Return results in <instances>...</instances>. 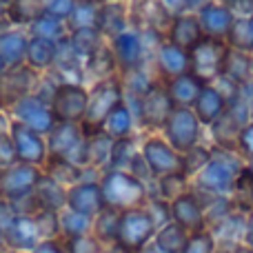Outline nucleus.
<instances>
[{
    "mask_svg": "<svg viewBox=\"0 0 253 253\" xmlns=\"http://www.w3.org/2000/svg\"><path fill=\"white\" fill-rule=\"evenodd\" d=\"M209 162L191 178V187L205 196H233L242 173L247 169V160L236 151L220 147H211Z\"/></svg>",
    "mask_w": 253,
    "mask_h": 253,
    "instance_id": "f257e3e1",
    "label": "nucleus"
},
{
    "mask_svg": "<svg viewBox=\"0 0 253 253\" xmlns=\"http://www.w3.org/2000/svg\"><path fill=\"white\" fill-rule=\"evenodd\" d=\"M100 189L105 207H111L116 211L135 209V207H144L149 202L147 182L123 169H107L100 178Z\"/></svg>",
    "mask_w": 253,
    "mask_h": 253,
    "instance_id": "f03ea898",
    "label": "nucleus"
},
{
    "mask_svg": "<svg viewBox=\"0 0 253 253\" xmlns=\"http://www.w3.org/2000/svg\"><path fill=\"white\" fill-rule=\"evenodd\" d=\"M120 100H125V87L118 76L98 80V83L89 89L87 114H84L83 123H80L84 133L91 135V133H96V131H102V125H105L107 116L111 114V109H114Z\"/></svg>",
    "mask_w": 253,
    "mask_h": 253,
    "instance_id": "7ed1b4c3",
    "label": "nucleus"
},
{
    "mask_svg": "<svg viewBox=\"0 0 253 253\" xmlns=\"http://www.w3.org/2000/svg\"><path fill=\"white\" fill-rule=\"evenodd\" d=\"M47 151L51 160H67L76 167H89L87 133L78 123H56L47 135Z\"/></svg>",
    "mask_w": 253,
    "mask_h": 253,
    "instance_id": "20e7f679",
    "label": "nucleus"
},
{
    "mask_svg": "<svg viewBox=\"0 0 253 253\" xmlns=\"http://www.w3.org/2000/svg\"><path fill=\"white\" fill-rule=\"evenodd\" d=\"M156 222L147 207H135L120 213L118 236H116V247L123 253H140L144 247H149L156 238Z\"/></svg>",
    "mask_w": 253,
    "mask_h": 253,
    "instance_id": "39448f33",
    "label": "nucleus"
},
{
    "mask_svg": "<svg viewBox=\"0 0 253 253\" xmlns=\"http://www.w3.org/2000/svg\"><path fill=\"white\" fill-rule=\"evenodd\" d=\"M202 133H205V126L198 120L196 111L191 107H173L171 116L162 126L165 140L182 156L191 151L193 147L202 144Z\"/></svg>",
    "mask_w": 253,
    "mask_h": 253,
    "instance_id": "423d86ee",
    "label": "nucleus"
},
{
    "mask_svg": "<svg viewBox=\"0 0 253 253\" xmlns=\"http://www.w3.org/2000/svg\"><path fill=\"white\" fill-rule=\"evenodd\" d=\"M131 100L135 105V107H131V111L135 116V123H140V126H144V129L162 131L167 118L173 111V102H171L162 80H156L144 96L131 98Z\"/></svg>",
    "mask_w": 253,
    "mask_h": 253,
    "instance_id": "0eeeda50",
    "label": "nucleus"
},
{
    "mask_svg": "<svg viewBox=\"0 0 253 253\" xmlns=\"http://www.w3.org/2000/svg\"><path fill=\"white\" fill-rule=\"evenodd\" d=\"M140 153H142L153 180L171 173H184V156L175 151L162 133L147 135L140 144Z\"/></svg>",
    "mask_w": 253,
    "mask_h": 253,
    "instance_id": "6e6552de",
    "label": "nucleus"
},
{
    "mask_svg": "<svg viewBox=\"0 0 253 253\" xmlns=\"http://www.w3.org/2000/svg\"><path fill=\"white\" fill-rule=\"evenodd\" d=\"M227 51H229V47L224 40L205 36V38L189 51V58H191V74L196 76V78H200L205 84L215 83V80L222 76Z\"/></svg>",
    "mask_w": 253,
    "mask_h": 253,
    "instance_id": "1a4fd4ad",
    "label": "nucleus"
},
{
    "mask_svg": "<svg viewBox=\"0 0 253 253\" xmlns=\"http://www.w3.org/2000/svg\"><path fill=\"white\" fill-rule=\"evenodd\" d=\"M89 105V89L80 83H60L53 87V96L49 98L53 116L58 123H83Z\"/></svg>",
    "mask_w": 253,
    "mask_h": 253,
    "instance_id": "9d476101",
    "label": "nucleus"
},
{
    "mask_svg": "<svg viewBox=\"0 0 253 253\" xmlns=\"http://www.w3.org/2000/svg\"><path fill=\"white\" fill-rule=\"evenodd\" d=\"M109 49L114 53L116 67L123 76L144 69L147 62V42H144L142 31L126 29L118 34L114 40H109Z\"/></svg>",
    "mask_w": 253,
    "mask_h": 253,
    "instance_id": "9b49d317",
    "label": "nucleus"
},
{
    "mask_svg": "<svg viewBox=\"0 0 253 253\" xmlns=\"http://www.w3.org/2000/svg\"><path fill=\"white\" fill-rule=\"evenodd\" d=\"M9 111H11V116H13V123H20V125L29 126V129L38 131V133L44 135V138L51 133V129L58 123L53 111H51V107H49V100L40 98L38 93L25 96Z\"/></svg>",
    "mask_w": 253,
    "mask_h": 253,
    "instance_id": "f8f14e48",
    "label": "nucleus"
},
{
    "mask_svg": "<svg viewBox=\"0 0 253 253\" xmlns=\"http://www.w3.org/2000/svg\"><path fill=\"white\" fill-rule=\"evenodd\" d=\"M40 175H42L40 167L22 165V162L2 169L0 171V198L9 202H20L25 198H31Z\"/></svg>",
    "mask_w": 253,
    "mask_h": 253,
    "instance_id": "ddd939ff",
    "label": "nucleus"
},
{
    "mask_svg": "<svg viewBox=\"0 0 253 253\" xmlns=\"http://www.w3.org/2000/svg\"><path fill=\"white\" fill-rule=\"evenodd\" d=\"M11 142L16 149V158L22 165H34V167H42L49 160V151H47V138L40 135L38 131L29 129V126L20 125V123H11Z\"/></svg>",
    "mask_w": 253,
    "mask_h": 253,
    "instance_id": "4468645a",
    "label": "nucleus"
},
{
    "mask_svg": "<svg viewBox=\"0 0 253 253\" xmlns=\"http://www.w3.org/2000/svg\"><path fill=\"white\" fill-rule=\"evenodd\" d=\"M171 220L184 227L189 233L205 231L207 229V213H205V202L202 196L196 189H189L175 200H171Z\"/></svg>",
    "mask_w": 253,
    "mask_h": 253,
    "instance_id": "2eb2a0df",
    "label": "nucleus"
},
{
    "mask_svg": "<svg viewBox=\"0 0 253 253\" xmlns=\"http://www.w3.org/2000/svg\"><path fill=\"white\" fill-rule=\"evenodd\" d=\"M196 13L205 36L218 40H227L229 31H231L233 22L238 18V13L229 4H224L222 0H207Z\"/></svg>",
    "mask_w": 253,
    "mask_h": 253,
    "instance_id": "dca6fc26",
    "label": "nucleus"
},
{
    "mask_svg": "<svg viewBox=\"0 0 253 253\" xmlns=\"http://www.w3.org/2000/svg\"><path fill=\"white\" fill-rule=\"evenodd\" d=\"M153 67H156V74L160 76L162 83H167V80H173L191 71V58H189V51H184L178 44L165 38L153 51Z\"/></svg>",
    "mask_w": 253,
    "mask_h": 253,
    "instance_id": "f3484780",
    "label": "nucleus"
},
{
    "mask_svg": "<svg viewBox=\"0 0 253 253\" xmlns=\"http://www.w3.org/2000/svg\"><path fill=\"white\" fill-rule=\"evenodd\" d=\"M36 84V71L27 65L20 67H9L4 71V76L0 78V107H9L11 109L18 100H22L25 96L34 93Z\"/></svg>",
    "mask_w": 253,
    "mask_h": 253,
    "instance_id": "a211bd4d",
    "label": "nucleus"
},
{
    "mask_svg": "<svg viewBox=\"0 0 253 253\" xmlns=\"http://www.w3.org/2000/svg\"><path fill=\"white\" fill-rule=\"evenodd\" d=\"M42 242L40 229L31 213H16L4 231V247L11 251H34Z\"/></svg>",
    "mask_w": 253,
    "mask_h": 253,
    "instance_id": "6ab92c4d",
    "label": "nucleus"
},
{
    "mask_svg": "<svg viewBox=\"0 0 253 253\" xmlns=\"http://www.w3.org/2000/svg\"><path fill=\"white\" fill-rule=\"evenodd\" d=\"M67 209L78 211L83 215L96 218L102 209H105V198H102V189H100V180H83V182L74 184L67 189Z\"/></svg>",
    "mask_w": 253,
    "mask_h": 253,
    "instance_id": "aec40b11",
    "label": "nucleus"
},
{
    "mask_svg": "<svg viewBox=\"0 0 253 253\" xmlns=\"http://www.w3.org/2000/svg\"><path fill=\"white\" fill-rule=\"evenodd\" d=\"M165 38L169 42L178 44L184 51H191L202 38H205V31L200 27V20H198V13L184 11V13H175L171 18L169 27H167Z\"/></svg>",
    "mask_w": 253,
    "mask_h": 253,
    "instance_id": "412c9836",
    "label": "nucleus"
},
{
    "mask_svg": "<svg viewBox=\"0 0 253 253\" xmlns=\"http://www.w3.org/2000/svg\"><path fill=\"white\" fill-rule=\"evenodd\" d=\"M191 109L196 111V116L202 123V126L209 129V126L218 123V120L224 116V111L229 109V100L222 96V91L211 83V84H205V87H202L200 96H198V100L193 102Z\"/></svg>",
    "mask_w": 253,
    "mask_h": 253,
    "instance_id": "4be33fe9",
    "label": "nucleus"
},
{
    "mask_svg": "<svg viewBox=\"0 0 253 253\" xmlns=\"http://www.w3.org/2000/svg\"><path fill=\"white\" fill-rule=\"evenodd\" d=\"M31 200L36 202L38 209L47 211H62L67 207V187H62L58 180H53L49 173H42L36 184Z\"/></svg>",
    "mask_w": 253,
    "mask_h": 253,
    "instance_id": "5701e85b",
    "label": "nucleus"
},
{
    "mask_svg": "<svg viewBox=\"0 0 253 253\" xmlns=\"http://www.w3.org/2000/svg\"><path fill=\"white\" fill-rule=\"evenodd\" d=\"M165 87H167L171 102H173V107H193V102L198 100L205 83L200 78H196L191 71H187V74L178 76L173 80H167Z\"/></svg>",
    "mask_w": 253,
    "mask_h": 253,
    "instance_id": "b1692460",
    "label": "nucleus"
},
{
    "mask_svg": "<svg viewBox=\"0 0 253 253\" xmlns=\"http://www.w3.org/2000/svg\"><path fill=\"white\" fill-rule=\"evenodd\" d=\"M58 58V42L47 38H36L29 36V44H27V60L25 65L38 74V71H47L56 65Z\"/></svg>",
    "mask_w": 253,
    "mask_h": 253,
    "instance_id": "393cba45",
    "label": "nucleus"
},
{
    "mask_svg": "<svg viewBox=\"0 0 253 253\" xmlns=\"http://www.w3.org/2000/svg\"><path fill=\"white\" fill-rule=\"evenodd\" d=\"M98 31L105 36V40H114L118 34L126 31V11L123 2H102L98 9Z\"/></svg>",
    "mask_w": 253,
    "mask_h": 253,
    "instance_id": "a878e982",
    "label": "nucleus"
},
{
    "mask_svg": "<svg viewBox=\"0 0 253 253\" xmlns=\"http://www.w3.org/2000/svg\"><path fill=\"white\" fill-rule=\"evenodd\" d=\"M27 44L29 36L18 29L0 31V58L7 67H20L27 60Z\"/></svg>",
    "mask_w": 253,
    "mask_h": 253,
    "instance_id": "bb28decb",
    "label": "nucleus"
},
{
    "mask_svg": "<svg viewBox=\"0 0 253 253\" xmlns=\"http://www.w3.org/2000/svg\"><path fill=\"white\" fill-rule=\"evenodd\" d=\"M133 129H135L133 111H131L129 102L120 100L118 105L111 109V114L107 116L105 125H102V131L114 140H123V138H131V135H133Z\"/></svg>",
    "mask_w": 253,
    "mask_h": 253,
    "instance_id": "cd10ccee",
    "label": "nucleus"
},
{
    "mask_svg": "<svg viewBox=\"0 0 253 253\" xmlns=\"http://www.w3.org/2000/svg\"><path fill=\"white\" fill-rule=\"evenodd\" d=\"M222 76L233 80L238 87H247L249 83H253V53L236 51V49L229 47L227 58H224Z\"/></svg>",
    "mask_w": 253,
    "mask_h": 253,
    "instance_id": "c85d7f7f",
    "label": "nucleus"
},
{
    "mask_svg": "<svg viewBox=\"0 0 253 253\" xmlns=\"http://www.w3.org/2000/svg\"><path fill=\"white\" fill-rule=\"evenodd\" d=\"M69 44L84 62L93 58L98 51L105 49V36L98 31V27H83V29L69 31Z\"/></svg>",
    "mask_w": 253,
    "mask_h": 253,
    "instance_id": "c756f323",
    "label": "nucleus"
},
{
    "mask_svg": "<svg viewBox=\"0 0 253 253\" xmlns=\"http://www.w3.org/2000/svg\"><path fill=\"white\" fill-rule=\"evenodd\" d=\"M189 236H191V233H189L187 229L171 220L169 224H165V227H160L156 231L153 245L165 253H180L184 249V245L189 242Z\"/></svg>",
    "mask_w": 253,
    "mask_h": 253,
    "instance_id": "7c9ffc66",
    "label": "nucleus"
},
{
    "mask_svg": "<svg viewBox=\"0 0 253 253\" xmlns=\"http://www.w3.org/2000/svg\"><path fill=\"white\" fill-rule=\"evenodd\" d=\"M120 213H123V211H116V209H111V207H105V209L93 218V236H96L102 245H116Z\"/></svg>",
    "mask_w": 253,
    "mask_h": 253,
    "instance_id": "2f4dec72",
    "label": "nucleus"
},
{
    "mask_svg": "<svg viewBox=\"0 0 253 253\" xmlns=\"http://www.w3.org/2000/svg\"><path fill=\"white\" fill-rule=\"evenodd\" d=\"M29 34L36 36V38H47V40L62 42V40L69 36V27H67V22L58 20V18H51V16H47V13H40V16L29 25Z\"/></svg>",
    "mask_w": 253,
    "mask_h": 253,
    "instance_id": "473e14b6",
    "label": "nucleus"
},
{
    "mask_svg": "<svg viewBox=\"0 0 253 253\" xmlns=\"http://www.w3.org/2000/svg\"><path fill=\"white\" fill-rule=\"evenodd\" d=\"M116 140L109 138L105 131H96V133L87 135V153H89V165L91 167H107L109 169V158L111 147Z\"/></svg>",
    "mask_w": 253,
    "mask_h": 253,
    "instance_id": "72a5a7b5",
    "label": "nucleus"
},
{
    "mask_svg": "<svg viewBox=\"0 0 253 253\" xmlns=\"http://www.w3.org/2000/svg\"><path fill=\"white\" fill-rule=\"evenodd\" d=\"M91 229H93V218L78 213V211H71L67 207L60 211V233H65L67 240L78 236H87Z\"/></svg>",
    "mask_w": 253,
    "mask_h": 253,
    "instance_id": "f704fd0d",
    "label": "nucleus"
},
{
    "mask_svg": "<svg viewBox=\"0 0 253 253\" xmlns=\"http://www.w3.org/2000/svg\"><path fill=\"white\" fill-rule=\"evenodd\" d=\"M140 153V144L131 138H123L116 140L114 147H111V158H109V169H123L129 171L131 162L135 160V156Z\"/></svg>",
    "mask_w": 253,
    "mask_h": 253,
    "instance_id": "c9c22d12",
    "label": "nucleus"
},
{
    "mask_svg": "<svg viewBox=\"0 0 253 253\" xmlns=\"http://www.w3.org/2000/svg\"><path fill=\"white\" fill-rule=\"evenodd\" d=\"M158 187V198L162 200H175L178 196H182L184 191L191 189V178L187 173H171V175H162V178L153 180Z\"/></svg>",
    "mask_w": 253,
    "mask_h": 253,
    "instance_id": "e433bc0d",
    "label": "nucleus"
},
{
    "mask_svg": "<svg viewBox=\"0 0 253 253\" xmlns=\"http://www.w3.org/2000/svg\"><path fill=\"white\" fill-rule=\"evenodd\" d=\"M40 13H42V2L40 0H13L7 7L9 22H16V25L29 27Z\"/></svg>",
    "mask_w": 253,
    "mask_h": 253,
    "instance_id": "4c0bfd02",
    "label": "nucleus"
},
{
    "mask_svg": "<svg viewBox=\"0 0 253 253\" xmlns=\"http://www.w3.org/2000/svg\"><path fill=\"white\" fill-rule=\"evenodd\" d=\"M224 42H227L231 49H236V51L253 53V38H251V29H249V18L238 16Z\"/></svg>",
    "mask_w": 253,
    "mask_h": 253,
    "instance_id": "58836bf2",
    "label": "nucleus"
},
{
    "mask_svg": "<svg viewBox=\"0 0 253 253\" xmlns=\"http://www.w3.org/2000/svg\"><path fill=\"white\" fill-rule=\"evenodd\" d=\"M98 9H100V2H98V0H84V2H78L76 9H74V13H71V18L67 20L69 31L83 29V27H96Z\"/></svg>",
    "mask_w": 253,
    "mask_h": 253,
    "instance_id": "ea45409f",
    "label": "nucleus"
},
{
    "mask_svg": "<svg viewBox=\"0 0 253 253\" xmlns=\"http://www.w3.org/2000/svg\"><path fill=\"white\" fill-rule=\"evenodd\" d=\"M49 175H51L53 180H58V182L62 184V187H74V184H78V182H83V167H76V165H71V162H67V160H51L49 158Z\"/></svg>",
    "mask_w": 253,
    "mask_h": 253,
    "instance_id": "a19ab883",
    "label": "nucleus"
},
{
    "mask_svg": "<svg viewBox=\"0 0 253 253\" xmlns=\"http://www.w3.org/2000/svg\"><path fill=\"white\" fill-rule=\"evenodd\" d=\"M36 224L40 229L42 240H53L60 233V211H47V209H38L34 213Z\"/></svg>",
    "mask_w": 253,
    "mask_h": 253,
    "instance_id": "79ce46f5",
    "label": "nucleus"
},
{
    "mask_svg": "<svg viewBox=\"0 0 253 253\" xmlns=\"http://www.w3.org/2000/svg\"><path fill=\"white\" fill-rule=\"evenodd\" d=\"M215 249H218V240H215V236L209 229H205V231L191 233L189 242L180 253H215Z\"/></svg>",
    "mask_w": 253,
    "mask_h": 253,
    "instance_id": "37998d69",
    "label": "nucleus"
},
{
    "mask_svg": "<svg viewBox=\"0 0 253 253\" xmlns=\"http://www.w3.org/2000/svg\"><path fill=\"white\" fill-rule=\"evenodd\" d=\"M211 153H213V149L205 147V144H198V147H193L191 151H187L184 153V173H187L189 178H193V175L209 162Z\"/></svg>",
    "mask_w": 253,
    "mask_h": 253,
    "instance_id": "c03bdc74",
    "label": "nucleus"
},
{
    "mask_svg": "<svg viewBox=\"0 0 253 253\" xmlns=\"http://www.w3.org/2000/svg\"><path fill=\"white\" fill-rule=\"evenodd\" d=\"M144 207H147V211L151 213V218H153V222H156L158 229L171 222V202L169 200H162V198H158V196L156 198L149 196V202Z\"/></svg>",
    "mask_w": 253,
    "mask_h": 253,
    "instance_id": "a18cd8bd",
    "label": "nucleus"
},
{
    "mask_svg": "<svg viewBox=\"0 0 253 253\" xmlns=\"http://www.w3.org/2000/svg\"><path fill=\"white\" fill-rule=\"evenodd\" d=\"M67 253H102V242L91 233L69 238L67 240Z\"/></svg>",
    "mask_w": 253,
    "mask_h": 253,
    "instance_id": "49530a36",
    "label": "nucleus"
},
{
    "mask_svg": "<svg viewBox=\"0 0 253 253\" xmlns=\"http://www.w3.org/2000/svg\"><path fill=\"white\" fill-rule=\"evenodd\" d=\"M76 4H78V0H47L42 4V13L67 22L71 18V13H74Z\"/></svg>",
    "mask_w": 253,
    "mask_h": 253,
    "instance_id": "de8ad7c7",
    "label": "nucleus"
},
{
    "mask_svg": "<svg viewBox=\"0 0 253 253\" xmlns=\"http://www.w3.org/2000/svg\"><path fill=\"white\" fill-rule=\"evenodd\" d=\"M236 151L240 153L245 160H249L253 156V120H249V123L240 129L238 140H236Z\"/></svg>",
    "mask_w": 253,
    "mask_h": 253,
    "instance_id": "09e8293b",
    "label": "nucleus"
},
{
    "mask_svg": "<svg viewBox=\"0 0 253 253\" xmlns=\"http://www.w3.org/2000/svg\"><path fill=\"white\" fill-rule=\"evenodd\" d=\"M16 162H18V158H16V149H13V142H11V135H2L0 138V171L13 167Z\"/></svg>",
    "mask_w": 253,
    "mask_h": 253,
    "instance_id": "8fccbe9b",
    "label": "nucleus"
},
{
    "mask_svg": "<svg viewBox=\"0 0 253 253\" xmlns=\"http://www.w3.org/2000/svg\"><path fill=\"white\" fill-rule=\"evenodd\" d=\"M160 2L175 16V13H184V11L196 13L207 0H160Z\"/></svg>",
    "mask_w": 253,
    "mask_h": 253,
    "instance_id": "3c124183",
    "label": "nucleus"
},
{
    "mask_svg": "<svg viewBox=\"0 0 253 253\" xmlns=\"http://www.w3.org/2000/svg\"><path fill=\"white\" fill-rule=\"evenodd\" d=\"M18 211H16V207H13V202L0 198V249L4 247V231H7L9 222H11V218Z\"/></svg>",
    "mask_w": 253,
    "mask_h": 253,
    "instance_id": "603ef678",
    "label": "nucleus"
},
{
    "mask_svg": "<svg viewBox=\"0 0 253 253\" xmlns=\"http://www.w3.org/2000/svg\"><path fill=\"white\" fill-rule=\"evenodd\" d=\"M242 247L249 253H253V209L247 213L245 220V233H242Z\"/></svg>",
    "mask_w": 253,
    "mask_h": 253,
    "instance_id": "864d4df0",
    "label": "nucleus"
},
{
    "mask_svg": "<svg viewBox=\"0 0 253 253\" xmlns=\"http://www.w3.org/2000/svg\"><path fill=\"white\" fill-rule=\"evenodd\" d=\"M29 253H67V251L62 249L56 240H42L34 251H29Z\"/></svg>",
    "mask_w": 253,
    "mask_h": 253,
    "instance_id": "5fc2aeb1",
    "label": "nucleus"
},
{
    "mask_svg": "<svg viewBox=\"0 0 253 253\" xmlns=\"http://www.w3.org/2000/svg\"><path fill=\"white\" fill-rule=\"evenodd\" d=\"M9 131H11V120H9V114L0 109V138H2V135H9Z\"/></svg>",
    "mask_w": 253,
    "mask_h": 253,
    "instance_id": "6e6d98bb",
    "label": "nucleus"
},
{
    "mask_svg": "<svg viewBox=\"0 0 253 253\" xmlns=\"http://www.w3.org/2000/svg\"><path fill=\"white\" fill-rule=\"evenodd\" d=\"M140 253H165V251H160V249H158V247L151 242V245H149V247H144V249L140 251Z\"/></svg>",
    "mask_w": 253,
    "mask_h": 253,
    "instance_id": "4d7b16f0",
    "label": "nucleus"
},
{
    "mask_svg": "<svg viewBox=\"0 0 253 253\" xmlns=\"http://www.w3.org/2000/svg\"><path fill=\"white\" fill-rule=\"evenodd\" d=\"M215 253H238V251L233 249V247H218V249H215Z\"/></svg>",
    "mask_w": 253,
    "mask_h": 253,
    "instance_id": "13d9d810",
    "label": "nucleus"
},
{
    "mask_svg": "<svg viewBox=\"0 0 253 253\" xmlns=\"http://www.w3.org/2000/svg\"><path fill=\"white\" fill-rule=\"evenodd\" d=\"M247 173H249L251 178H253V156L249 158V160H247Z\"/></svg>",
    "mask_w": 253,
    "mask_h": 253,
    "instance_id": "bf43d9fd",
    "label": "nucleus"
},
{
    "mask_svg": "<svg viewBox=\"0 0 253 253\" xmlns=\"http://www.w3.org/2000/svg\"><path fill=\"white\" fill-rule=\"evenodd\" d=\"M7 69H9V67L4 65V60H2V58H0V78H2V76H4V71H7Z\"/></svg>",
    "mask_w": 253,
    "mask_h": 253,
    "instance_id": "052dcab7",
    "label": "nucleus"
},
{
    "mask_svg": "<svg viewBox=\"0 0 253 253\" xmlns=\"http://www.w3.org/2000/svg\"><path fill=\"white\" fill-rule=\"evenodd\" d=\"M2 16H7V7H4V4L0 2V18H2Z\"/></svg>",
    "mask_w": 253,
    "mask_h": 253,
    "instance_id": "680f3d73",
    "label": "nucleus"
},
{
    "mask_svg": "<svg viewBox=\"0 0 253 253\" xmlns=\"http://www.w3.org/2000/svg\"><path fill=\"white\" fill-rule=\"evenodd\" d=\"M247 18H249V29H251V38H253V13L251 16H247Z\"/></svg>",
    "mask_w": 253,
    "mask_h": 253,
    "instance_id": "e2e57ef3",
    "label": "nucleus"
},
{
    "mask_svg": "<svg viewBox=\"0 0 253 253\" xmlns=\"http://www.w3.org/2000/svg\"><path fill=\"white\" fill-rule=\"evenodd\" d=\"M98 2H100V4L102 2H123V0H98Z\"/></svg>",
    "mask_w": 253,
    "mask_h": 253,
    "instance_id": "0e129e2a",
    "label": "nucleus"
},
{
    "mask_svg": "<svg viewBox=\"0 0 253 253\" xmlns=\"http://www.w3.org/2000/svg\"><path fill=\"white\" fill-rule=\"evenodd\" d=\"M0 253H11V249H9V251H0Z\"/></svg>",
    "mask_w": 253,
    "mask_h": 253,
    "instance_id": "69168bd1",
    "label": "nucleus"
},
{
    "mask_svg": "<svg viewBox=\"0 0 253 253\" xmlns=\"http://www.w3.org/2000/svg\"><path fill=\"white\" fill-rule=\"evenodd\" d=\"M40 2H42V4H44V2H47V0H40Z\"/></svg>",
    "mask_w": 253,
    "mask_h": 253,
    "instance_id": "338daca9",
    "label": "nucleus"
}]
</instances>
